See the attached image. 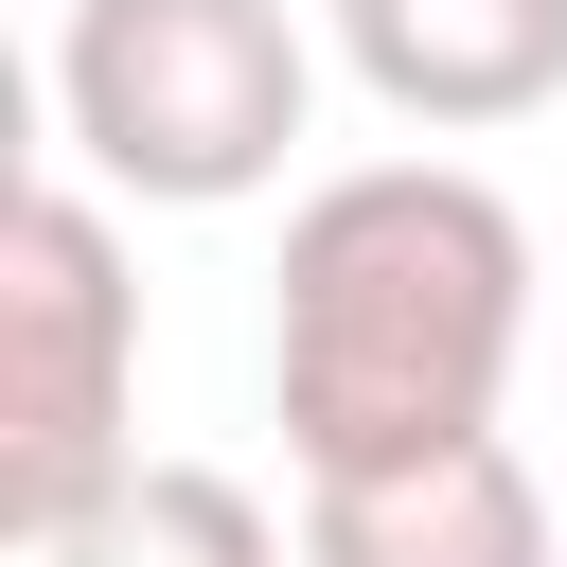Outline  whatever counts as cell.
<instances>
[{"instance_id": "cell-1", "label": "cell", "mask_w": 567, "mask_h": 567, "mask_svg": "<svg viewBox=\"0 0 567 567\" xmlns=\"http://www.w3.org/2000/svg\"><path fill=\"white\" fill-rule=\"evenodd\" d=\"M532 354V230L461 159H354L284 213V301H266V390L319 478H408L496 443V390Z\"/></svg>"}, {"instance_id": "cell-2", "label": "cell", "mask_w": 567, "mask_h": 567, "mask_svg": "<svg viewBox=\"0 0 567 567\" xmlns=\"http://www.w3.org/2000/svg\"><path fill=\"white\" fill-rule=\"evenodd\" d=\"M319 106V53L284 0H71L53 35V124H71V177L89 195H142V213H230L284 177Z\"/></svg>"}, {"instance_id": "cell-3", "label": "cell", "mask_w": 567, "mask_h": 567, "mask_svg": "<svg viewBox=\"0 0 567 567\" xmlns=\"http://www.w3.org/2000/svg\"><path fill=\"white\" fill-rule=\"evenodd\" d=\"M142 478V266L89 177H35L0 230V532L18 567Z\"/></svg>"}, {"instance_id": "cell-4", "label": "cell", "mask_w": 567, "mask_h": 567, "mask_svg": "<svg viewBox=\"0 0 567 567\" xmlns=\"http://www.w3.org/2000/svg\"><path fill=\"white\" fill-rule=\"evenodd\" d=\"M337 53L425 142H478V124L567 106V0H337Z\"/></svg>"}, {"instance_id": "cell-5", "label": "cell", "mask_w": 567, "mask_h": 567, "mask_svg": "<svg viewBox=\"0 0 567 567\" xmlns=\"http://www.w3.org/2000/svg\"><path fill=\"white\" fill-rule=\"evenodd\" d=\"M301 567H549V496H532L514 443H461V461H408V478H319Z\"/></svg>"}, {"instance_id": "cell-6", "label": "cell", "mask_w": 567, "mask_h": 567, "mask_svg": "<svg viewBox=\"0 0 567 567\" xmlns=\"http://www.w3.org/2000/svg\"><path fill=\"white\" fill-rule=\"evenodd\" d=\"M35 567H301L284 532H266V496L248 478H213V461H142L89 532H53Z\"/></svg>"}]
</instances>
